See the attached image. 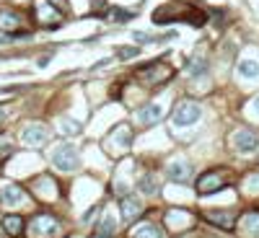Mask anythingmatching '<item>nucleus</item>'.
Instances as JSON below:
<instances>
[{
  "label": "nucleus",
  "mask_w": 259,
  "mask_h": 238,
  "mask_svg": "<svg viewBox=\"0 0 259 238\" xmlns=\"http://www.w3.org/2000/svg\"><path fill=\"white\" fill-rule=\"evenodd\" d=\"M138 55V50L133 47V50H119V57H135Z\"/></svg>",
  "instance_id": "29"
},
{
  "label": "nucleus",
  "mask_w": 259,
  "mask_h": 238,
  "mask_svg": "<svg viewBox=\"0 0 259 238\" xmlns=\"http://www.w3.org/2000/svg\"><path fill=\"white\" fill-rule=\"evenodd\" d=\"M60 129H62L65 135H78L80 132L78 122H73V119H60Z\"/></svg>",
  "instance_id": "26"
},
{
  "label": "nucleus",
  "mask_w": 259,
  "mask_h": 238,
  "mask_svg": "<svg viewBox=\"0 0 259 238\" xmlns=\"http://www.w3.org/2000/svg\"><path fill=\"white\" fill-rule=\"evenodd\" d=\"M60 235H62V225L52 215H36L29 223V238H60Z\"/></svg>",
  "instance_id": "3"
},
{
  "label": "nucleus",
  "mask_w": 259,
  "mask_h": 238,
  "mask_svg": "<svg viewBox=\"0 0 259 238\" xmlns=\"http://www.w3.org/2000/svg\"><path fill=\"white\" fill-rule=\"evenodd\" d=\"M106 16H114V18L124 21V18H133L135 13H130V11H119V8H109V13H106Z\"/></svg>",
  "instance_id": "27"
},
{
  "label": "nucleus",
  "mask_w": 259,
  "mask_h": 238,
  "mask_svg": "<svg viewBox=\"0 0 259 238\" xmlns=\"http://www.w3.org/2000/svg\"><path fill=\"white\" fill-rule=\"evenodd\" d=\"M21 24H24V18H21L16 11L0 8V31H6V34H18V31H21Z\"/></svg>",
  "instance_id": "17"
},
{
  "label": "nucleus",
  "mask_w": 259,
  "mask_h": 238,
  "mask_svg": "<svg viewBox=\"0 0 259 238\" xmlns=\"http://www.w3.org/2000/svg\"><path fill=\"white\" fill-rule=\"evenodd\" d=\"M52 163H55V168H60V171H75L78 168V163H80V158H78V150L70 145V142H65V145H57L55 150H52Z\"/></svg>",
  "instance_id": "4"
},
{
  "label": "nucleus",
  "mask_w": 259,
  "mask_h": 238,
  "mask_svg": "<svg viewBox=\"0 0 259 238\" xmlns=\"http://www.w3.org/2000/svg\"><path fill=\"white\" fill-rule=\"evenodd\" d=\"M171 78H174V65H168L163 60L148 62V65H143V68L135 70V80H140L143 85H148V88H158V85L168 83Z\"/></svg>",
  "instance_id": "2"
},
{
  "label": "nucleus",
  "mask_w": 259,
  "mask_h": 238,
  "mask_svg": "<svg viewBox=\"0 0 259 238\" xmlns=\"http://www.w3.org/2000/svg\"><path fill=\"white\" fill-rule=\"evenodd\" d=\"M200 114H202V109H200L197 101H179L174 114H171V122H174L177 127H187L192 122H197Z\"/></svg>",
  "instance_id": "7"
},
{
  "label": "nucleus",
  "mask_w": 259,
  "mask_h": 238,
  "mask_svg": "<svg viewBox=\"0 0 259 238\" xmlns=\"http://www.w3.org/2000/svg\"><path fill=\"white\" fill-rule=\"evenodd\" d=\"M140 192H143V194H156V192H158V179H156V174H145V176L140 179Z\"/></svg>",
  "instance_id": "24"
},
{
  "label": "nucleus",
  "mask_w": 259,
  "mask_h": 238,
  "mask_svg": "<svg viewBox=\"0 0 259 238\" xmlns=\"http://www.w3.org/2000/svg\"><path fill=\"white\" fill-rule=\"evenodd\" d=\"M187 73L189 75H205L207 73V57L205 55H194L187 65Z\"/></svg>",
  "instance_id": "23"
},
{
  "label": "nucleus",
  "mask_w": 259,
  "mask_h": 238,
  "mask_svg": "<svg viewBox=\"0 0 259 238\" xmlns=\"http://www.w3.org/2000/svg\"><path fill=\"white\" fill-rule=\"evenodd\" d=\"M130 238H168V235H166V230L158 223L143 220V223H138L133 230H130Z\"/></svg>",
  "instance_id": "14"
},
{
  "label": "nucleus",
  "mask_w": 259,
  "mask_h": 238,
  "mask_svg": "<svg viewBox=\"0 0 259 238\" xmlns=\"http://www.w3.org/2000/svg\"><path fill=\"white\" fill-rule=\"evenodd\" d=\"M189 176H192V166H189L187 161L177 158V161L168 163V179H171V181H187Z\"/></svg>",
  "instance_id": "19"
},
{
  "label": "nucleus",
  "mask_w": 259,
  "mask_h": 238,
  "mask_svg": "<svg viewBox=\"0 0 259 238\" xmlns=\"http://www.w3.org/2000/svg\"><path fill=\"white\" fill-rule=\"evenodd\" d=\"M205 220H210L212 225H218V228H223V230H228V228H233V223H236V212L233 210H205Z\"/></svg>",
  "instance_id": "15"
},
{
  "label": "nucleus",
  "mask_w": 259,
  "mask_h": 238,
  "mask_svg": "<svg viewBox=\"0 0 259 238\" xmlns=\"http://www.w3.org/2000/svg\"><path fill=\"white\" fill-rule=\"evenodd\" d=\"M50 6H55L60 13H68V0H47Z\"/></svg>",
  "instance_id": "28"
},
{
  "label": "nucleus",
  "mask_w": 259,
  "mask_h": 238,
  "mask_svg": "<svg viewBox=\"0 0 259 238\" xmlns=\"http://www.w3.org/2000/svg\"><path fill=\"white\" fill-rule=\"evenodd\" d=\"M3 230L8 235H21L24 233V220H21L18 215H6L3 218Z\"/></svg>",
  "instance_id": "22"
},
{
  "label": "nucleus",
  "mask_w": 259,
  "mask_h": 238,
  "mask_svg": "<svg viewBox=\"0 0 259 238\" xmlns=\"http://www.w3.org/2000/svg\"><path fill=\"white\" fill-rule=\"evenodd\" d=\"M130 142H133V129H130L127 124H117L112 132L106 135V140H104L106 150H112L114 156L124 153V150L130 148Z\"/></svg>",
  "instance_id": "5"
},
{
  "label": "nucleus",
  "mask_w": 259,
  "mask_h": 238,
  "mask_svg": "<svg viewBox=\"0 0 259 238\" xmlns=\"http://www.w3.org/2000/svg\"><path fill=\"white\" fill-rule=\"evenodd\" d=\"M96 233H99L101 238H112V235L117 233V220L112 218L109 212H104V218H101V223L96 225Z\"/></svg>",
  "instance_id": "21"
},
{
  "label": "nucleus",
  "mask_w": 259,
  "mask_h": 238,
  "mask_svg": "<svg viewBox=\"0 0 259 238\" xmlns=\"http://www.w3.org/2000/svg\"><path fill=\"white\" fill-rule=\"evenodd\" d=\"M140 122L143 124H156V122H161V117H163V106L161 104H148V106H143L140 109Z\"/></svg>",
  "instance_id": "20"
},
{
  "label": "nucleus",
  "mask_w": 259,
  "mask_h": 238,
  "mask_svg": "<svg viewBox=\"0 0 259 238\" xmlns=\"http://www.w3.org/2000/svg\"><path fill=\"white\" fill-rule=\"evenodd\" d=\"M239 73H241L244 78H256V75H259V65H256L254 60H241V62H239Z\"/></svg>",
  "instance_id": "25"
},
{
  "label": "nucleus",
  "mask_w": 259,
  "mask_h": 238,
  "mask_svg": "<svg viewBox=\"0 0 259 238\" xmlns=\"http://www.w3.org/2000/svg\"><path fill=\"white\" fill-rule=\"evenodd\" d=\"M251 106H254V112H256V114H259V96H256V99H254V104H251Z\"/></svg>",
  "instance_id": "31"
},
{
  "label": "nucleus",
  "mask_w": 259,
  "mask_h": 238,
  "mask_svg": "<svg viewBox=\"0 0 259 238\" xmlns=\"http://www.w3.org/2000/svg\"><path fill=\"white\" fill-rule=\"evenodd\" d=\"M231 148L236 150V153H256L259 150V137L251 132V129H236V132L231 135Z\"/></svg>",
  "instance_id": "8"
},
{
  "label": "nucleus",
  "mask_w": 259,
  "mask_h": 238,
  "mask_svg": "<svg viewBox=\"0 0 259 238\" xmlns=\"http://www.w3.org/2000/svg\"><path fill=\"white\" fill-rule=\"evenodd\" d=\"M177 21H184L189 26H205L207 13L187 0H171V3H163L153 11V24H177Z\"/></svg>",
  "instance_id": "1"
},
{
  "label": "nucleus",
  "mask_w": 259,
  "mask_h": 238,
  "mask_svg": "<svg viewBox=\"0 0 259 238\" xmlns=\"http://www.w3.org/2000/svg\"><path fill=\"white\" fill-rule=\"evenodd\" d=\"M228 181H231V176L226 174V171H218V168H215V171H207V174H202V176L197 179V192L205 197V194L221 192Z\"/></svg>",
  "instance_id": "6"
},
{
  "label": "nucleus",
  "mask_w": 259,
  "mask_h": 238,
  "mask_svg": "<svg viewBox=\"0 0 259 238\" xmlns=\"http://www.w3.org/2000/svg\"><path fill=\"white\" fill-rule=\"evenodd\" d=\"M166 223H168V230H187V228L194 225V215L184 212V210H168Z\"/></svg>",
  "instance_id": "13"
},
{
  "label": "nucleus",
  "mask_w": 259,
  "mask_h": 238,
  "mask_svg": "<svg viewBox=\"0 0 259 238\" xmlns=\"http://www.w3.org/2000/svg\"><path fill=\"white\" fill-rule=\"evenodd\" d=\"M47 137H50V132H47L45 124H29L24 132H21V140H24L26 145H31V148H41L47 142Z\"/></svg>",
  "instance_id": "12"
},
{
  "label": "nucleus",
  "mask_w": 259,
  "mask_h": 238,
  "mask_svg": "<svg viewBox=\"0 0 259 238\" xmlns=\"http://www.w3.org/2000/svg\"><path fill=\"white\" fill-rule=\"evenodd\" d=\"M34 11H36V18L41 21V26H50V29H57L60 24H62V13L55 8V6H50L47 0H36V6H34Z\"/></svg>",
  "instance_id": "9"
},
{
  "label": "nucleus",
  "mask_w": 259,
  "mask_h": 238,
  "mask_svg": "<svg viewBox=\"0 0 259 238\" xmlns=\"http://www.w3.org/2000/svg\"><path fill=\"white\" fill-rule=\"evenodd\" d=\"M119 207H122V218L127 220V223H135L140 215H143V202L135 197V194H124V197L119 200Z\"/></svg>",
  "instance_id": "10"
},
{
  "label": "nucleus",
  "mask_w": 259,
  "mask_h": 238,
  "mask_svg": "<svg viewBox=\"0 0 259 238\" xmlns=\"http://www.w3.org/2000/svg\"><path fill=\"white\" fill-rule=\"evenodd\" d=\"M239 233H241L244 238H259V212H256V210L241 215V220H239Z\"/></svg>",
  "instance_id": "16"
},
{
  "label": "nucleus",
  "mask_w": 259,
  "mask_h": 238,
  "mask_svg": "<svg viewBox=\"0 0 259 238\" xmlns=\"http://www.w3.org/2000/svg\"><path fill=\"white\" fill-rule=\"evenodd\" d=\"M24 189H21L18 184H13V181H3L0 184V202H3L6 207H16V205H21L24 202Z\"/></svg>",
  "instance_id": "11"
},
{
  "label": "nucleus",
  "mask_w": 259,
  "mask_h": 238,
  "mask_svg": "<svg viewBox=\"0 0 259 238\" xmlns=\"http://www.w3.org/2000/svg\"><path fill=\"white\" fill-rule=\"evenodd\" d=\"M34 192H36V197H41V200H55L57 197V184L52 181V176H39L36 181H34Z\"/></svg>",
  "instance_id": "18"
},
{
  "label": "nucleus",
  "mask_w": 259,
  "mask_h": 238,
  "mask_svg": "<svg viewBox=\"0 0 259 238\" xmlns=\"http://www.w3.org/2000/svg\"><path fill=\"white\" fill-rule=\"evenodd\" d=\"M3 124H6V109L0 106V132H3Z\"/></svg>",
  "instance_id": "30"
}]
</instances>
